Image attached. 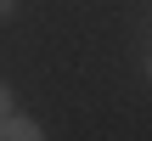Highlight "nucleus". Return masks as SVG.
Segmentation results:
<instances>
[{
    "mask_svg": "<svg viewBox=\"0 0 152 141\" xmlns=\"http://www.w3.org/2000/svg\"><path fill=\"white\" fill-rule=\"evenodd\" d=\"M6 113H11V90L0 85V119H6Z\"/></svg>",
    "mask_w": 152,
    "mask_h": 141,
    "instance_id": "nucleus-2",
    "label": "nucleus"
},
{
    "mask_svg": "<svg viewBox=\"0 0 152 141\" xmlns=\"http://www.w3.org/2000/svg\"><path fill=\"white\" fill-rule=\"evenodd\" d=\"M147 79H152V57H147Z\"/></svg>",
    "mask_w": 152,
    "mask_h": 141,
    "instance_id": "nucleus-4",
    "label": "nucleus"
},
{
    "mask_svg": "<svg viewBox=\"0 0 152 141\" xmlns=\"http://www.w3.org/2000/svg\"><path fill=\"white\" fill-rule=\"evenodd\" d=\"M0 141H45V130L34 119H23V113H6L0 119Z\"/></svg>",
    "mask_w": 152,
    "mask_h": 141,
    "instance_id": "nucleus-1",
    "label": "nucleus"
},
{
    "mask_svg": "<svg viewBox=\"0 0 152 141\" xmlns=\"http://www.w3.org/2000/svg\"><path fill=\"white\" fill-rule=\"evenodd\" d=\"M0 17H11V0H0Z\"/></svg>",
    "mask_w": 152,
    "mask_h": 141,
    "instance_id": "nucleus-3",
    "label": "nucleus"
}]
</instances>
